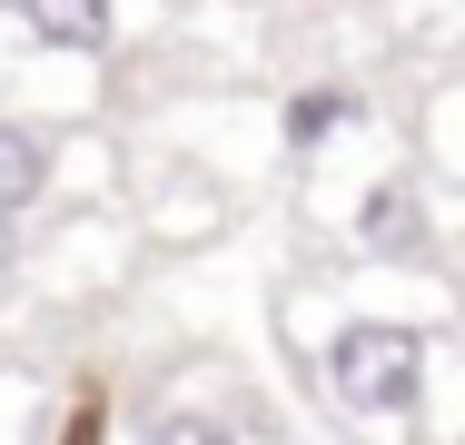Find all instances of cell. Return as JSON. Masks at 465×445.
<instances>
[{
  "instance_id": "obj_1",
  "label": "cell",
  "mask_w": 465,
  "mask_h": 445,
  "mask_svg": "<svg viewBox=\"0 0 465 445\" xmlns=\"http://www.w3.org/2000/svg\"><path fill=\"white\" fill-rule=\"evenodd\" d=\"M327 386H337L347 416H416V396H426V327H386V317L337 327Z\"/></svg>"
},
{
  "instance_id": "obj_2",
  "label": "cell",
  "mask_w": 465,
  "mask_h": 445,
  "mask_svg": "<svg viewBox=\"0 0 465 445\" xmlns=\"http://www.w3.org/2000/svg\"><path fill=\"white\" fill-rule=\"evenodd\" d=\"M357 238H367L376 258H426V198H416L406 178L367 188V208H357Z\"/></svg>"
},
{
  "instance_id": "obj_3",
  "label": "cell",
  "mask_w": 465,
  "mask_h": 445,
  "mask_svg": "<svg viewBox=\"0 0 465 445\" xmlns=\"http://www.w3.org/2000/svg\"><path fill=\"white\" fill-rule=\"evenodd\" d=\"M30 10V40L40 50H109V30H119V0H20Z\"/></svg>"
},
{
  "instance_id": "obj_4",
  "label": "cell",
  "mask_w": 465,
  "mask_h": 445,
  "mask_svg": "<svg viewBox=\"0 0 465 445\" xmlns=\"http://www.w3.org/2000/svg\"><path fill=\"white\" fill-rule=\"evenodd\" d=\"M50 188V139L40 129H20V119H0V228L10 218H30V198Z\"/></svg>"
},
{
  "instance_id": "obj_5",
  "label": "cell",
  "mask_w": 465,
  "mask_h": 445,
  "mask_svg": "<svg viewBox=\"0 0 465 445\" xmlns=\"http://www.w3.org/2000/svg\"><path fill=\"white\" fill-rule=\"evenodd\" d=\"M347 119H357L347 89H297V99H287V149H327Z\"/></svg>"
},
{
  "instance_id": "obj_6",
  "label": "cell",
  "mask_w": 465,
  "mask_h": 445,
  "mask_svg": "<svg viewBox=\"0 0 465 445\" xmlns=\"http://www.w3.org/2000/svg\"><path fill=\"white\" fill-rule=\"evenodd\" d=\"M149 445H238V436H228L218 416H159V426H149Z\"/></svg>"
},
{
  "instance_id": "obj_7",
  "label": "cell",
  "mask_w": 465,
  "mask_h": 445,
  "mask_svg": "<svg viewBox=\"0 0 465 445\" xmlns=\"http://www.w3.org/2000/svg\"><path fill=\"white\" fill-rule=\"evenodd\" d=\"M90 436H99V416H80V426H70V445H90Z\"/></svg>"
}]
</instances>
